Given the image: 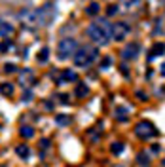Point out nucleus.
Segmentation results:
<instances>
[{
  "label": "nucleus",
  "instance_id": "nucleus-1",
  "mask_svg": "<svg viewBox=\"0 0 165 167\" xmlns=\"http://www.w3.org/2000/svg\"><path fill=\"white\" fill-rule=\"evenodd\" d=\"M87 36H89L95 44L99 46H104L108 42V38H112V25L108 23V21H95L87 27Z\"/></svg>",
  "mask_w": 165,
  "mask_h": 167
},
{
  "label": "nucleus",
  "instance_id": "nucleus-2",
  "mask_svg": "<svg viewBox=\"0 0 165 167\" xmlns=\"http://www.w3.org/2000/svg\"><path fill=\"white\" fill-rule=\"evenodd\" d=\"M99 57V50L97 48H93V46H82V48H78L76 50V53L72 55V61H74V65L76 66H89L95 59Z\"/></svg>",
  "mask_w": 165,
  "mask_h": 167
},
{
  "label": "nucleus",
  "instance_id": "nucleus-3",
  "mask_svg": "<svg viewBox=\"0 0 165 167\" xmlns=\"http://www.w3.org/2000/svg\"><path fill=\"white\" fill-rule=\"evenodd\" d=\"M76 40L74 38H63L59 42V46H57V59L65 61V59H69L72 53H76Z\"/></svg>",
  "mask_w": 165,
  "mask_h": 167
},
{
  "label": "nucleus",
  "instance_id": "nucleus-4",
  "mask_svg": "<svg viewBox=\"0 0 165 167\" xmlns=\"http://www.w3.org/2000/svg\"><path fill=\"white\" fill-rule=\"evenodd\" d=\"M36 15H38V25H49V21L55 17V6L51 2L44 4L42 8L36 10Z\"/></svg>",
  "mask_w": 165,
  "mask_h": 167
},
{
  "label": "nucleus",
  "instance_id": "nucleus-5",
  "mask_svg": "<svg viewBox=\"0 0 165 167\" xmlns=\"http://www.w3.org/2000/svg\"><path fill=\"white\" fill-rule=\"evenodd\" d=\"M156 127H154V124H150V121H139L137 124V127H135V135L139 137V139H150V137H154L156 135Z\"/></svg>",
  "mask_w": 165,
  "mask_h": 167
},
{
  "label": "nucleus",
  "instance_id": "nucleus-6",
  "mask_svg": "<svg viewBox=\"0 0 165 167\" xmlns=\"http://www.w3.org/2000/svg\"><path fill=\"white\" fill-rule=\"evenodd\" d=\"M129 34V25L125 21H116L112 23V38L114 40H124Z\"/></svg>",
  "mask_w": 165,
  "mask_h": 167
},
{
  "label": "nucleus",
  "instance_id": "nucleus-7",
  "mask_svg": "<svg viewBox=\"0 0 165 167\" xmlns=\"http://www.w3.org/2000/svg\"><path fill=\"white\" fill-rule=\"evenodd\" d=\"M19 17L25 25H38V15H36V10H30V8H23L19 12Z\"/></svg>",
  "mask_w": 165,
  "mask_h": 167
},
{
  "label": "nucleus",
  "instance_id": "nucleus-8",
  "mask_svg": "<svg viewBox=\"0 0 165 167\" xmlns=\"http://www.w3.org/2000/svg\"><path fill=\"white\" fill-rule=\"evenodd\" d=\"M139 51H140L139 42H129L127 46L122 50V59H125V61H129V59H135L137 55H139Z\"/></svg>",
  "mask_w": 165,
  "mask_h": 167
},
{
  "label": "nucleus",
  "instance_id": "nucleus-9",
  "mask_svg": "<svg viewBox=\"0 0 165 167\" xmlns=\"http://www.w3.org/2000/svg\"><path fill=\"white\" fill-rule=\"evenodd\" d=\"M19 82L23 84L25 87L30 85L32 82H34V72H32L30 69H23V70H21V74H19Z\"/></svg>",
  "mask_w": 165,
  "mask_h": 167
},
{
  "label": "nucleus",
  "instance_id": "nucleus-10",
  "mask_svg": "<svg viewBox=\"0 0 165 167\" xmlns=\"http://www.w3.org/2000/svg\"><path fill=\"white\" fill-rule=\"evenodd\" d=\"M165 53V44L163 42H156L152 46V50H150V57H148V61H152L154 57H159V55H163Z\"/></svg>",
  "mask_w": 165,
  "mask_h": 167
},
{
  "label": "nucleus",
  "instance_id": "nucleus-11",
  "mask_svg": "<svg viewBox=\"0 0 165 167\" xmlns=\"http://www.w3.org/2000/svg\"><path fill=\"white\" fill-rule=\"evenodd\" d=\"M12 34H14V25L0 19V36H12Z\"/></svg>",
  "mask_w": 165,
  "mask_h": 167
},
{
  "label": "nucleus",
  "instance_id": "nucleus-12",
  "mask_svg": "<svg viewBox=\"0 0 165 167\" xmlns=\"http://www.w3.org/2000/svg\"><path fill=\"white\" fill-rule=\"evenodd\" d=\"M63 82H78V74H76L74 70H70V69L63 70V74H61V84H63Z\"/></svg>",
  "mask_w": 165,
  "mask_h": 167
},
{
  "label": "nucleus",
  "instance_id": "nucleus-13",
  "mask_svg": "<svg viewBox=\"0 0 165 167\" xmlns=\"http://www.w3.org/2000/svg\"><path fill=\"white\" fill-rule=\"evenodd\" d=\"M87 93H89V87H87V84H78V85H76V91H74V95L78 97V99L87 97Z\"/></svg>",
  "mask_w": 165,
  "mask_h": 167
},
{
  "label": "nucleus",
  "instance_id": "nucleus-14",
  "mask_svg": "<svg viewBox=\"0 0 165 167\" xmlns=\"http://www.w3.org/2000/svg\"><path fill=\"white\" fill-rule=\"evenodd\" d=\"M15 154L19 156V158H23L27 160L29 156H30V148L27 146V144H19V146H15Z\"/></svg>",
  "mask_w": 165,
  "mask_h": 167
},
{
  "label": "nucleus",
  "instance_id": "nucleus-15",
  "mask_svg": "<svg viewBox=\"0 0 165 167\" xmlns=\"http://www.w3.org/2000/svg\"><path fill=\"white\" fill-rule=\"evenodd\" d=\"M0 93H2L4 97H12V95H14V85L10 84V82L0 84Z\"/></svg>",
  "mask_w": 165,
  "mask_h": 167
},
{
  "label": "nucleus",
  "instance_id": "nucleus-16",
  "mask_svg": "<svg viewBox=\"0 0 165 167\" xmlns=\"http://www.w3.org/2000/svg\"><path fill=\"white\" fill-rule=\"evenodd\" d=\"M19 135L23 137V139H32V137H34V129H32L30 125H21Z\"/></svg>",
  "mask_w": 165,
  "mask_h": 167
},
{
  "label": "nucleus",
  "instance_id": "nucleus-17",
  "mask_svg": "<svg viewBox=\"0 0 165 167\" xmlns=\"http://www.w3.org/2000/svg\"><path fill=\"white\" fill-rule=\"evenodd\" d=\"M137 163L142 165V167H148V165H150V156H148L146 152H140V154L137 156Z\"/></svg>",
  "mask_w": 165,
  "mask_h": 167
},
{
  "label": "nucleus",
  "instance_id": "nucleus-18",
  "mask_svg": "<svg viewBox=\"0 0 165 167\" xmlns=\"http://www.w3.org/2000/svg\"><path fill=\"white\" fill-rule=\"evenodd\" d=\"M55 124L57 125H69L70 124V116L69 114H57L55 116Z\"/></svg>",
  "mask_w": 165,
  "mask_h": 167
},
{
  "label": "nucleus",
  "instance_id": "nucleus-19",
  "mask_svg": "<svg viewBox=\"0 0 165 167\" xmlns=\"http://www.w3.org/2000/svg\"><path fill=\"white\" fill-rule=\"evenodd\" d=\"M99 8H101V6H99L97 2H89V4H87V8H85V14H87V15H97V14H99Z\"/></svg>",
  "mask_w": 165,
  "mask_h": 167
},
{
  "label": "nucleus",
  "instance_id": "nucleus-20",
  "mask_svg": "<svg viewBox=\"0 0 165 167\" xmlns=\"http://www.w3.org/2000/svg\"><path fill=\"white\" fill-rule=\"evenodd\" d=\"M38 63H48V59H49V50L48 48H42L40 51H38Z\"/></svg>",
  "mask_w": 165,
  "mask_h": 167
},
{
  "label": "nucleus",
  "instance_id": "nucleus-21",
  "mask_svg": "<svg viewBox=\"0 0 165 167\" xmlns=\"http://www.w3.org/2000/svg\"><path fill=\"white\" fill-rule=\"evenodd\" d=\"M116 118H118L120 121H127V108L118 106V108H116Z\"/></svg>",
  "mask_w": 165,
  "mask_h": 167
},
{
  "label": "nucleus",
  "instance_id": "nucleus-22",
  "mask_svg": "<svg viewBox=\"0 0 165 167\" xmlns=\"http://www.w3.org/2000/svg\"><path fill=\"white\" fill-rule=\"evenodd\" d=\"M110 150H112V154H122L124 152V142H112V146H110Z\"/></svg>",
  "mask_w": 165,
  "mask_h": 167
},
{
  "label": "nucleus",
  "instance_id": "nucleus-23",
  "mask_svg": "<svg viewBox=\"0 0 165 167\" xmlns=\"http://www.w3.org/2000/svg\"><path fill=\"white\" fill-rule=\"evenodd\" d=\"M15 70H17V66H15L14 63H6V65H4V72L12 74V72H15Z\"/></svg>",
  "mask_w": 165,
  "mask_h": 167
},
{
  "label": "nucleus",
  "instance_id": "nucleus-24",
  "mask_svg": "<svg viewBox=\"0 0 165 167\" xmlns=\"http://www.w3.org/2000/svg\"><path fill=\"white\" fill-rule=\"evenodd\" d=\"M10 46H12V40H10V38H6V40H4L2 44H0V51H6V50H8Z\"/></svg>",
  "mask_w": 165,
  "mask_h": 167
},
{
  "label": "nucleus",
  "instance_id": "nucleus-25",
  "mask_svg": "<svg viewBox=\"0 0 165 167\" xmlns=\"http://www.w3.org/2000/svg\"><path fill=\"white\" fill-rule=\"evenodd\" d=\"M57 99H59V101H61L63 105H69V95H67V93H59V95H57Z\"/></svg>",
  "mask_w": 165,
  "mask_h": 167
},
{
  "label": "nucleus",
  "instance_id": "nucleus-26",
  "mask_svg": "<svg viewBox=\"0 0 165 167\" xmlns=\"http://www.w3.org/2000/svg\"><path fill=\"white\" fill-rule=\"evenodd\" d=\"M118 12V4H110L108 6V15H114Z\"/></svg>",
  "mask_w": 165,
  "mask_h": 167
},
{
  "label": "nucleus",
  "instance_id": "nucleus-27",
  "mask_svg": "<svg viewBox=\"0 0 165 167\" xmlns=\"http://www.w3.org/2000/svg\"><path fill=\"white\" fill-rule=\"evenodd\" d=\"M110 63H112V61H110V57H104V59L101 61V69H108Z\"/></svg>",
  "mask_w": 165,
  "mask_h": 167
},
{
  "label": "nucleus",
  "instance_id": "nucleus-28",
  "mask_svg": "<svg viewBox=\"0 0 165 167\" xmlns=\"http://www.w3.org/2000/svg\"><path fill=\"white\" fill-rule=\"evenodd\" d=\"M32 101V93L30 91H25L23 93V103H30Z\"/></svg>",
  "mask_w": 165,
  "mask_h": 167
},
{
  "label": "nucleus",
  "instance_id": "nucleus-29",
  "mask_svg": "<svg viewBox=\"0 0 165 167\" xmlns=\"http://www.w3.org/2000/svg\"><path fill=\"white\" fill-rule=\"evenodd\" d=\"M48 146H49V141H48V139H42V141H40V148H44V150H46Z\"/></svg>",
  "mask_w": 165,
  "mask_h": 167
},
{
  "label": "nucleus",
  "instance_id": "nucleus-30",
  "mask_svg": "<svg viewBox=\"0 0 165 167\" xmlns=\"http://www.w3.org/2000/svg\"><path fill=\"white\" fill-rule=\"evenodd\" d=\"M159 72H161V76H165V63L161 65V70H159Z\"/></svg>",
  "mask_w": 165,
  "mask_h": 167
},
{
  "label": "nucleus",
  "instance_id": "nucleus-31",
  "mask_svg": "<svg viewBox=\"0 0 165 167\" xmlns=\"http://www.w3.org/2000/svg\"><path fill=\"white\" fill-rule=\"evenodd\" d=\"M161 165H163V167H165V158H163V160H161Z\"/></svg>",
  "mask_w": 165,
  "mask_h": 167
}]
</instances>
